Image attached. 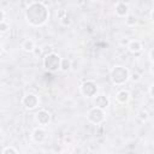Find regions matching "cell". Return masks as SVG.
Masks as SVG:
<instances>
[{
  "label": "cell",
  "instance_id": "6da1fadb",
  "mask_svg": "<svg viewBox=\"0 0 154 154\" xmlns=\"http://www.w3.org/2000/svg\"><path fill=\"white\" fill-rule=\"evenodd\" d=\"M48 16V10L42 2H31L26 8V19L32 25L43 24L47 20Z\"/></svg>",
  "mask_w": 154,
  "mask_h": 154
},
{
  "label": "cell",
  "instance_id": "7a4b0ae2",
  "mask_svg": "<svg viewBox=\"0 0 154 154\" xmlns=\"http://www.w3.org/2000/svg\"><path fill=\"white\" fill-rule=\"evenodd\" d=\"M111 77H112V81H113L114 84H123L124 82H126V79L129 77V73H128V70L125 67L116 66L112 70Z\"/></svg>",
  "mask_w": 154,
  "mask_h": 154
},
{
  "label": "cell",
  "instance_id": "3957f363",
  "mask_svg": "<svg viewBox=\"0 0 154 154\" xmlns=\"http://www.w3.org/2000/svg\"><path fill=\"white\" fill-rule=\"evenodd\" d=\"M60 58H59V55L58 54H55V53H49V54H47L46 57H45V59H43V65H45V67L47 69V70H49V71H55V70H58V69H60Z\"/></svg>",
  "mask_w": 154,
  "mask_h": 154
},
{
  "label": "cell",
  "instance_id": "277c9868",
  "mask_svg": "<svg viewBox=\"0 0 154 154\" xmlns=\"http://www.w3.org/2000/svg\"><path fill=\"white\" fill-rule=\"evenodd\" d=\"M88 118H89L90 122H93V123H95V124H99V123H101V122L103 120L105 114H103L102 109L94 107V108H91V109L89 111V113H88Z\"/></svg>",
  "mask_w": 154,
  "mask_h": 154
},
{
  "label": "cell",
  "instance_id": "5b68a950",
  "mask_svg": "<svg viewBox=\"0 0 154 154\" xmlns=\"http://www.w3.org/2000/svg\"><path fill=\"white\" fill-rule=\"evenodd\" d=\"M81 90H82V93H83L85 96H94L95 93L97 91V88H96V85H95L94 82L87 81V82H84V83L82 84Z\"/></svg>",
  "mask_w": 154,
  "mask_h": 154
},
{
  "label": "cell",
  "instance_id": "8992f818",
  "mask_svg": "<svg viewBox=\"0 0 154 154\" xmlns=\"http://www.w3.org/2000/svg\"><path fill=\"white\" fill-rule=\"evenodd\" d=\"M37 102H38V100H37L36 95H34V94H28V95L23 99L24 106H25L26 108H30V109L35 108V107L37 106Z\"/></svg>",
  "mask_w": 154,
  "mask_h": 154
},
{
  "label": "cell",
  "instance_id": "52a82bcc",
  "mask_svg": "<svg viewBox=\"0 0 154 154\" xmlns=\"http://www.w3.org/2000/svg\"><path fill=\"white\" fill-rule=\"evenodd\" d=\"M36 119L41 125H47L49 123V120H51V116H49V113L47 111L41 109V111H38L36 113Z\"/></svg>",
  "mask_w": 154,
  "mask_h": 154
},
{
  "label": "cell",
  "instance_id": "ba28073f",
  "mask_svg": "<svg viewBox=\"0 0 154 154\" xmlns=\"http://www.w3.org/2000/svg\"><path fill=\"white\" fill-rule=\"evenodd\" d=\"M128 11H129V6L125 4V2H122V1H119V2H117V5H116V13L118 14V16H126L128 14Z\"/></svg>",
  "mask_w": 154,
  "mask_h": 154
},
{
  "label": "cell",
  "instance_id": "9c48e42d",
  "mask_svg": "<svg viewBox=\"0 0 154 154\" xmlns=\"http://www.w3.org/2000/svg\"><path fill=\"white\" fill-rule=\"evenodd\" d=\"M108 105V99L103 95H100V96H96L95 99V107L96 108H100V109H103L105 107H107Z\"/></svg>",
  "mask_w": 154,
  "mask_h": 154
},
{
  "label": "cell",
  "instance_id": "30bf717a",
  "mask_svg": "<svg viewBox=\"0 0 154 154\" xmlns=\"http://www.w3.org/2000/svg\"><path fill=\"white\" fill-rule=\"evenodd\" d=\"M32 138H34L35 142H42L46 138V132L42 129H36L32 132Z\"/></svg>",
  "mask_w": 154,
  "mask_h": 154
},
{
  "label": "cell",
  "instance_id": "8fae6325",
  "mask_svg": "<svg viewBox=\"0 0 154 154\" xmlns=\"http://www.w3.org/2000/svg\"><path fill=\"white\" fill-rule=\"evenodd\" d=\"M129 93L126 91V90H120L118 94H117V100L120 102V103H125V102H128V100H129Z\"/></svg>",
  "mask_w": 154,
  "mask_h": 154
},
{
  "label": "cell",
  "instance_id": "7c38bea8",
  "mask_svg": "<svg viewBox=\"0 0 154 154\" xmlns=\"http://www.w3.org/2000/svg\"><path fill=\"white\" fill-rule=\"evenodd\" d=\"M22 48H23L24 51H34V49H35L34 41H31V40H26V41H24L23 45H22Z\"/></svg>",
  "mask_w": 154,
  "mask_h": 154
},
{
  "label": "cell",
  "instance_id": "4fadbf2b",
  "mask_svg": "<svg viewBox=\"0 0 154 154\" xmlns=\"http://www.w3.org/2000/svg\"><path fill=\"white\" fill-rule=\"evenodd\" d=\"M141 48H142V46L138 41H131L129 45V49L131 52H138V51H141Z\"/></svg>",
  "mask_w": 154,
  "mask_h": 154
},
{
  "label": "cell",
  "instance_id": "5bb4252c",
  "mask_svg": "<svg viewBox=\"0 0 154 154\" xmlns=\"http://www.w3.org/2000/svg\"><path fill=\"white\" fill-rule=\"evenodd\" d=\"M60 67H61V70H64V71L69 70V69H70V60L63 59V60L60 61Z\"/></svg>",
  "mask_w": 154,
  "mask_h": 154
},
{
  "label": "cell",
  "instance_id": "9a60e30c",
  "mask_svg": "<svg viewBox=\"0 0 154 154\" xmlns=\"http://www.w3.org/2000/svg\"><path fill=\"white\" fill-rule=\"evenodd\" d=\"M7 29H8V25L6 23L1 22L0 23V32H5V31H7Z\"/></svg>",
  "mask_w": 154,
  "mask_h": 154
},
{
  "label": "cell",
  "instance_id": "2e32d148",
  "mask_svg": "<svg viewBox=\"0 0 154 154\" xmlns=\"http://www.w3.org/2000/svg\"><path fill=\"white\" fill-rule=\"evenodd\" d=\"M2 154H17V152L12 148V147H10V148H6L5 150H4V153Z\"/></svg>",
  "mask_w": 154,
  "mask_h": 154
},
{
  "label": "cell",
  "instance_id": "e0dca14e",
  "mask_svg": "<svg viewBox=\"0 0 154 154\" xmlns=\"http://www.w3.org/2000/svg\"><path fill=\"white\" fill-rule=\"evenodd\" d=\"M126 23H128V24H132V23H136V18H135V17H132V16H130V17H129V19L126 20Z\"/></svg>",
  "mask_w": 154,
  "mask_h": 154
},
{
  "label": "cell",
  "instance_id": "ac0fdd59",
  "mask_svg": "<svg viewBox=\"0 0 154 154\" xmlns=\"http://www.w3.org/2000/svg\"><path fill=\"white\" fill-rule=\"evenodd\" d=\"M2 19H4V13H2V11L0 10V23L2 22Z\"/></svg>",
  "mask_w": 154,
  "mask_h": 154
},
{
  "label": "cell",
  "instance_id": "d6986e66",
  "mask_svg": "<svg viewBox=\"0 0 154 154\" xmlns=\"http://www.w3.org/2000/svg\"><path fill=\"white\" fill-rule=\"evenodd\" d=\"M2 153H4V150H2V148L0 147V154H2Z\"/></svg>",
  "mask_w": 154,
  "mask_h": 154
},
{
  "label": "cell",
  "instance_id": "ffe728a7",
  "mask_svg": "<svg viewBox=\"0 0 154 154\" xmlns=\"http://www.w3.org/2000/svg\"><path fill=\"white\" fill-rule=\"evenodd\" d=\"M0 53H1V47H0Z\"/></svg>",
  "mask_w": 154,
  "mask_h": 154
}]
</instances>
